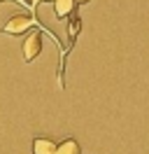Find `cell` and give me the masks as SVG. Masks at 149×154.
Instances as JSON below:
<instances>
[{
  "instance_id": "obj_5",
  "label": "cell",
  "mask_w": 149,
  "mask_h": 154,
  "mask_svg": "<svg viewBox=\"0 0 149 154\" xmlns=\"http://www.w3.org/2000/svg\"><path fill=\"white\" fill-rule=\"evenodd\" d=\"M79 30H82V19H79L77 12H72V14H70V26H68V38L74 42V38H77Z\"/></svg>"
},
{
  "instance_id": "obj_4",
  "label": "cell",
  "mask_w": 149,
  "mask_h": 154,
  "mask_svg": "<svg viewBox=\"0 0 149 154\" xmlns=\"http://www.w3.org/2000/svg\"><path fill=\"white\" fill-rule=\"evenodd\" d=\"M56 154H79V143L72 140V138H68V140H63L56 147Z\"/></svg>"
},
{
  "instance_id": "obj_8",
  "label": "cell",
  "mask_w": 149,
  "mask_h": 154,
  "mask_svg": "<svg viewBox=\"0 0 149 154\" xmlns=\"http://www.w3.org/2000/svg\"><path fill=\"white\" fill-rule=\"evenodd\" d=\"M0 2H14V0H0Z\"/></svg>"
},
{
  "instance_id": "obj_3",
  "label": "cell",
  "mask_w": 149,
  "mask_h": 154,
  "mask_svg": "<svg viewBox=\"0 0 149 154\" xmlns=\"http://www.w3.org/2000/svg\"><path fill=\"white\" fill-rule=\"evenodd\" d=\"M58 145L49 138H35L33 140V154H56Z\"/></svg>"
},
{
  "instance_id": "obj_6",
  "label": "cell",
  "mask_w": 149,
  "mask_h": 154,
  "mask_svg": "<svg viewBox=\"0 0 149 154\" xmlns=\"http://www.w3.org/2000/svg\"><path fill=\"white\" fill-rule=\"evenodd\" d=\"M28 2H30L33 7H37V5H40V2H44V0H28Z\"/></svg>"
},
{
  "instance_id": "obj_1",
  "label": "cell",
  "mask_w": 149,
  "mask_h": 154,
  "mask_svg": "<svg viewBox=\"0 0 149 154\" xmlns=\"http://www.w3.org/2000/svg\"><path fill=\"white\" fill-rule=\"evenodd\" d=\"M33 26H35V19L30 14H17V17H12L2 26V33H7V35H21V33H26Z\"/></svg>"
},
{
  "instance_id": "obj_7",
  "label": "cell",
  "mask_w": 149,
  "mask_h": 154,
  "mask_svg": "<svg viewBox=\"0 0 149 154\" xmlns=\"http://www.w3.org/2000/svg\"><path fill=\"white\" fill-rule=\"evenodd\" d=\"M74 2H79V5H82V2H89V0H74Z\"/></svg>"
},
{
  "instance_id": "obj_2",
  "label": "cell",
  "mask_w": 149,
  "mask_h": 154,
  "mask_svg": "<svg viewBox=\"0 0 149 154\" xmlns=\"http://www.w3.org/2000/svg\"><path fill=\"white\" fill-rule=\"evenodd\" d=\"M40 51H42V33H40V30H33V33L26 35V40H23V61L30 63Z\"/></svg>"
}]
</instances>
